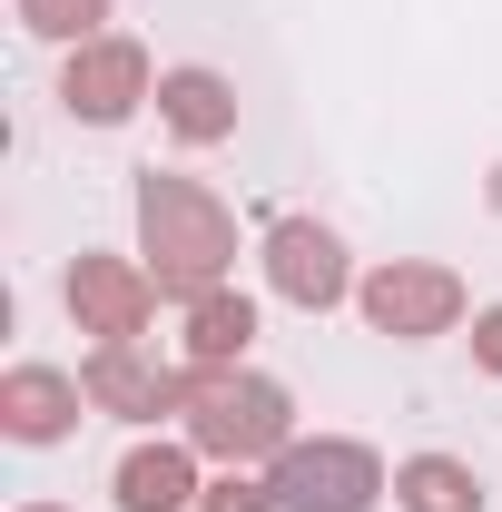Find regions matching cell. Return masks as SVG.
Listing matches in <instances>:
<instances>
[{
  "instance_id": "2e32d148",
  "label": "cell",
  "mask_w": 502,
  "mask_h": 512,
  "mask_svg": "<svg viewBox=\"0 0 502 512\" xmlns=\"http://www.w3.org/2000/svg\"><path fill=\"white\" fill-rule=\"evenodd\" d=\"M473 365H483V375H502V306L473 325Z\"/></svg>"
},
{
  "instance_id": "3957f363",
  "label": "cell",
  "mask_w": 502,
  "mask_h": 512,
  "mask_svg": "<svg viewBox=\"0 0 502 512\" xmlns=\"http://www.w3.org/2000/svg\"><path fill=\"white\" fill-rule=\"evenodd\" d=\"M266 493H276V512H375L384 463L345 434H315V444H286L266 463Z\"/></svg>"
},
{
  "instance_id": "e0dca14e",
  "label": "cell",
  "mask_w": 502,
  "mask_h": 512,
  "mask_svg": "<svg viewBox=\"0 0 502 512\" xmlns=\"http://www.w3.org/2000/svg\"><path fill=\"white\" fill-rule=\"evenodd\" d=\"M30 512H60V503H30Z\"/></svg>"
},
{
  "instance_id": "6da1fadb",
  "label": "cell",
  "mask_w": 502,
  "mask_h": 512,
  "mask_svg": "<svg viewBox=\"0 0 502 512\" xmlns=\"http://www.w3.org/2000/svg\"><path fill=\"white\" fill-rule=\"evenodd\" d=\"M138 247H148V276H158V296H207V286H227V266H237V217L217 207V197L197 188V178H138Z\"/></svg>"
},
{
  "instance_id": "8fae6325",
  "label": "cell",
  "mask_w": 502,
  "mask_h": 512,
  "mask_svg": "<svg viewBox=\"0 0 502 512\" xmlns=\"http://www.w3.org/2000/svg\"><path fill=\"white\" fill-rule=\"evenodd\" d=\"M197 503V463L178 444H138L119 463V512H188Z\"/></svg>"
},
{
  "instance_id": "ac0fdd59",
  "label": "cell",
  "mask_w": 502,
  "mask_h": 512,
  "mask_svg": "<svg viewBox=\"0 0 502 512\" xmlns=\"http://www.w3.org/2000/svg\"><path fill=\"white\" fill-rule=\"evenodd\" d=\"M493 207H502V178H493Z\"/></svg>"
},
{
  "instance_id": "52a82bcc",
  "label": "cell",
  "mask_w": 502,
  "mask_h": 512,
  "mask_svg": "<svg viewBox=\"0 0 502 512\" xmlns=\"http://www.w3.org/2000/svg\"><path fill=\"white\" fill-rule=\"evenodd\" d=\"M266 276H276L286 306H335V296L355 286V276H345V237L315 227V217H286V227L266 237Z\"/></svg>"
},
{
  "instance_id": "4fadbf2b",
  "label": "cell",
  "mask_w": 502,
  "mask_h": 512,
  "mask_svg": "<svg viewBox=\"0 0 502 512\" xmlns=\"http://www.w3.org/2000/svg\"><path fill=\"white\" fill-rule=\"evenodd\" d=\"M394 503L404 512H483V483H473V463H453V453H414V463L394 473Z\"/></svg>"
},
{
  "instance_id": "9c48e42d",
  "label": "cell",
  "mask_w": 502,
  "mask_h": 512,
  "mask_svg": "<svg viewBox=\"0 0 502 512\" xmlns=\"http://www.w3.org/2000/svg\"><path fill=\"white\" fill-rule=\"evenodd\" d=\"M158 109H168V128H178L188 148L237 138V89H227L217 69H168V79H158Z\"/></svg>"
},
{
  "instance_id": "7a4b0ae2",
  "label": "cell",
  "mask_w": 502,
  "mask_h": 512,
  "mask_svg": "<svg viewBox=\"0 0 502 512\" xmlns=\"http://www.w3.org/2000/svg\"><path fill=\"white\" fill-rule=\"evenodd\" d=\"M188 444L217 453V463H256V453H286V384L247 375V365H197L188 375Z\"/></svg>"
},
{
  "instance_id": "5bb4252c",
  "label": "cell",
  "mask_w": 502,
  "mask_h": 512,
  "mask_svg": "<svg viewBox=\"0 0 502 512\" xmlns=\"http://www.w3.org/2000/svg\"><path fill=\"white\" fill-rule=\"evenodd\" d=\"M20 20H30L40 40H99L109 0H20Z\"/></svg>"
},
{
  "instance_id": "9a60e30c",
  "label": "cell",
  "mask_w": 502,
  "mask_h": 512,
  "mask_svg": "<svg viewBox=\"0 0 502 512\" xmlns=\"http://www.w3.org/2000/svg\"><path fill=\"white\" fill-rule=\"evenodd\" d=\"M197 512H276V493H266V483H247V473H227L217 493H197Z\"/></svg>"
},
{
  "instance_id": "ba28073f",
  "label": "cell",
  "mask_w": 502,
  "mask_h": 512,
  "mask_svg": "<svg viewBox=\"0 0 502 512\" xmlns=\"http://www.w3.org/2000/svg\"><path fill=\"white\" fill-rule=\"evenodd\" d=\"M89 404H109V414H128V424H148V414H178V404H188V375L148 365L138 345H99V355H89Z\"/></svg>"
},
{
  "instance_id": "30bf717a",
  "label": "cell",
  "mask_w": 502,
  "mask_h": 512,
  "mask_svg": "<svg viewBox=\"0 0 502 512\" xmlns=\"http://www.w3.org/2000/svg\"><path fill=\"white\" fill-rule=\"evenodd\" d=\"M69 414H79V384L50 375V365H20V375L0 384V424H10L20 444H60Z\"/></svg>"
},
{
  "instance_id": "8992f818",
  "label": "cell",
  "mask_w": 502,
  "mask_h": 512,
  "mask_svg": "<svg viewBox=\"0 0 502 512\" xmlns=\"http://www.w3.org/2000/svg\"><path fill=\"white\" fill-rule=\"evenodd\" d=\"M60 99H69L89 128H119L128 109L148 99V50H138V40H79V50H69Z\"/></svg>"
},
{
  "instance_id": "277c9868",
  "label": "cell",
  "mask_w": 502,
  "mask_h": 512,
  "mask_svg": "<svg viewBox=\"0 0 502 512\" xmlns=\"http://www.w3.org/2000/svg\"><path fill=\"white\" fill-rule=\"evenodd\" d=\"M355 306L375 316V335H443L463 316V276L453 266H375L355 286Z\"/></svg>"
},
{
  "instance_id": "5b68a950",
  "label": "cell",
  "mask_w": 502,
  "mask_h": 512,
  "mask_svg": "<svg viewBox=\"0 0 502 512\" xmlns=\"http://www.w3.org/2000/svg\"><path fill=\"white\" fill-rule=\"evenodd\" d=\"M69 316L89 325L99 345H128L138 325L158 316V276L128 266V256H79V266H69Z\"/></svg>"
},
{
  "instance_id": "7c38bea8",
  "label": "cell",
  "mask_w": 502,
  "mask_h": 512,
  "mask_svg": "<svg viewBox=\"0 0 502 512\" xmlns=\"http://www.w3.org/2000/svg\"><path fill=\"white\" fill-rule=\"evenodd\" d=\"M247 335H256V306L237 296V286H207V296L188 306V365H237Z\"/></svg>"
}]
</instances>
